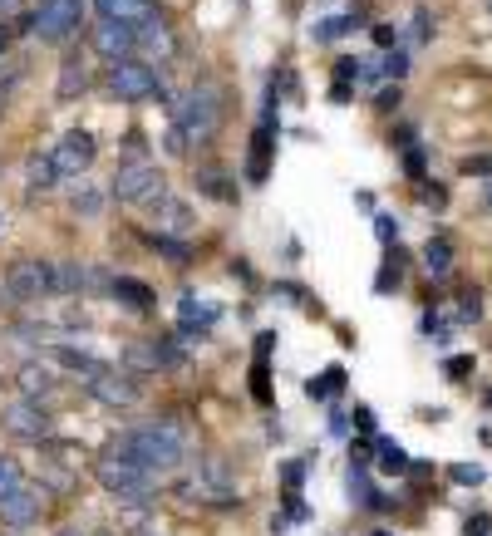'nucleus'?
Returning a JSON list of instances; mask_svg holds the SVG:
<instances>
[{
    "label": "nucleus",
    "mask_w": 492,
    "mask_h": 536,
    "mask_svg": "<svg viewBox=\"0 0 492 536\" xmlns=\"http://www.w3.org/2000/svg\"><path fill=\"white\" fill-rule=\"evenodd\" d=\"M0 296H5V291H0ZM0 305H5V300H0Z\"/></svg>",
    "instance_id": "44"
},
{
    "label": "nucleus",
    "mask_w": 492,
    "mask_h": 536,
    "mask_svg": "<svg viewBox=\"0 0 492 536\" xmlns=\"http://www.w3.org/2000/svg\"><path fill=\"white\" fill-rule=\"evenodd\" d=\"M84 389H89L99 404H109V409H133V404H138V384H133V379H123L114 364H109L104 374L84 379Z\"/></svg>",
    "instance_id": "13"
},
{
    "label": "nucleus",
    "mask_w": 492,
    "mask_h": 536,
    "mask_svg": "<svg viewBox=\"0 0 492 536\" xmlns=\"http://www.w3.org/2000/svg\"><path fill=\"white\" fill-rule=\"evenodd\" d=\"M463 173H468V178H492V153H483V158H463Z\"/></svg>",
    "instance_id": "32"
},
{
    "label": "nucleus",
    "mask_w": 492,
    "mask_h": 536,
    "mask_svg": "<svg viewBox=\"0 0 492 536\" xmlns=\"http://www.w3.org/2000/svg\"><path fill=\"white\" fill-rule=\"evenodd\" d=\"M84 25V0H35V15H30V30L50 45L69 40L74 30Z\"/></svg>",
    "instance_id": "6"
},
{
    "label": "nucleus",
    "mask_w": 492,
    "mask_h": 536,
    "mask_svg": "<svg viewBox=\"0 0 492 536\" xmlns=\"http://www.w3.org/2000/svg\"><path fill=\"white\" fill-rule=\"evenodd\" d=\"M20 389H25V399L40 404L45 394H55V369H50V364H35V359L20 364Z\"/></svg>",
    "instance_id": "18"
},
{
    "label": "nucleus",
    "mask_w": 492,
    "mask_h": 536,
    "mask_svg": "<svg viewBox=\"0 0 492 536\" xmlns=\"http://www.w3.org/2000/svg\"><path fill=\"white\" fill-rule=\"evenodd\" d=\"M424 266H429L433 276H448V266H453V246L443 237H433L429 246H424Z\"/></svg>",
    "instance_id": "23"
},
{
    "label": "nucleus",
    "mask_w": 492,
    "mask_h": 536,
    "mask_svg": "<svg viewBox=\"0 0 492 536\" xmlns=\"http://www.w3.org/2000/svg\"><path fill=\"white\" fill-rule=\"evenodd\" d=\"M89 89V74H84V64L79 60H64L60 69V99H74V94H84Z\"/></svg>",
    "instance_id": "22"
},
{
    "label": "nucleus",
    "mask_w": 492,
    "mask_h": 536,
    "mask_svg": "<svg viewBox=\"0 0 492 536\" xmlns=\"http://www.w3.org/2000/svg\"><path fill=\"white\" fill-rule=\"evenodd\" d=\"M374 536H389V532H374Z\"/></svg>",
    "instance_id": "43"
},
{
    "label": "nucleus",
    "mask_w": 492,
    "mask_h": 536,
    "mask_svg": "<svg viewBox=\"0 0 492 536\" xmlns=\"http://www.w3.org/2000/svg\"><path fill=\"white\" fill-rule=\"evenodd\" d=\"M123 364H128L133 374H153V369H173V364H183V355H178L173 340H133V345L123 350Z\"/></svg>",
    "instance_id": "11"
},
{
    "label": "nucleus",
    "mask_w": 492,
    "mask_h": 536,
    "mask_svg": "<svg viewBox=\"0 0 492 536\" xmlns=\"http://www.w3.org/2000/svg\"><path fill=\"white\" fill-rule=\"evenodd\" d=\"M55 158V168H60V178H79L94 158H99V143H94V133H84V128H74V133H64L60 148L50 153Z\"/></svg>",
    "instance_id": "10"
},
{
    "label": "nucleus",
    "mask_w": 492,
    "mask_h": 536,
    "mask_svg": "<svg viewBox=\"0 0 492 536\" xmlns=\"http://www.w3.org/2000/svg\"><path fill=\"white\" fill-rule=\"evenodd\" d=\"M153 251H163V256H173V261H178V266H183L187 256H192V251H187V241H173V237H158V232H153Z\"/></svg>",
    "instance_id": "28"
},
{
    "label": "nucleus",
    "mask_w": 492,
    "mask_h": 536,
    "mask_svg": "<svg viewBox=\"0 0 492 536\" xmlns=\"http://www.w3.org/2000/svg\"><path fill=\"white\" fill-rule=\"evenodd\" d=\"M488 10H492V0H488Z\"/></svg>",
    "instance_id": "45"
},
{
    "label": "nucleus",
    "mask_w": 492,
    "mask_h": 536,
    "mask_svg": "<svg viewBox=\"0 0 492 536\" xmlns=\"http://www.w3.org/2000/svg\"><path fill=\"white\" fill-rule=\"evenodd\" d=\"M10 50V25H0V55Z\"/></svg>",
    "instance_id": "38"
},
{
    "label": "nucleus",
    "mask_w": 492,
    "mask_h": 536,
    "mask_svg": "<svg viewBox=\"0 0 492 536\" xmlns=\"http://www.w3.org/2000/svg\"><path fill=\"white\" fill-rule=\"evenodd\" d=\"M138 45H143V50H158V55H173V35H168L163 25H143V30H138Z\"/></svg>",
    "instance_id": "25"
},
{
    "label": "nucleus",
    "mask_w": 492,
    "mask_h": 536,
    "mask_svg": "<svg viewBox=\"0 0 492 536\" xmlns=\"http://www.w3.org/2000/svg\"><path fill=\"white\" fill-rule=\"evenodd\" d=\"M153 222H158V237H187L192 232V212H187V202H178V197H158L153 202Z\"/></svg>",
    "instance_id": "16"
},
{
    "label": "nucleus",
    "mask_w": 492,
    "mask_h": 536,
    "mask_svg": "<svg viewBox=\"0 0 492 536\" xmlns=\"http://www.w3.org/2000/svg\"><path fill=\"white\" fill-rule=\"evenodd\" d=\"M0 109H5V94H0Z\"/></svg>",
    "instance_id": "42"
},
{
    "label": "nucleus",
    "mask_w": 492,
    "mask_h": 536,
    "mask_svg": "<svg viewBox=\"0 0 492 536\" xmlns=\"http://www.w3.org/2000/svg\"><path fill=\"white\" fill-rule=\"evenodd\" d=\"M40 512H45V492L30 482H20L15 492L0 497V522H10V527H30V522H40Z\"/></svg>",
    "instance_id": "12"
},
{
    "label": "nucleus",
    "mask_w": 492,
    "mask_h": 536,
    "mask_svg": "<svg viewBox=\"0 0 492 536\" xmlns=\"http://www.w3.org/2000/svg\"><path fill=\"white\" fill-rule=\"evenodd\" d=\"M0 428L10 438H25V443H45L50 438V414L35 404V399H10L0 409Z\"/></svg>",
    "instance_id": "9"
},
{
    "label": "nucleus",
    "mask_w": 492,
    "mask_h": 536,
    "mask_svg": "<svg viewBox=\"0 0 492 536\" xmlns=\"http://www.w3.org/2000/svg\"><path fill=\"white\" fill-rule=\"evenodd\" d=\"M483 315V291H463V305H458V320H478Z\"/></svg>",
    "instance_id": "31"
},
{
    "label": "nucleus",
    "mask_w": 492,
    "mask_h": 536,
    "mask_svg": "<svg viewBox=\"0 0 492 536\" xmlns=\"http://www.w3.org/2000/svg\"><path fill=\"white\" fill-rule=\"evenodd\" d=\"M89 40H94V50H99L109 64L133 60V50H138V30H128V25H109V20H99Z\"/></svg>",
    "instance_id": "14"
},
{
    "label": "nucleus",
    "mask_w": 492,
    "mask_h": 536,
    "mask_svg": "<svg viewBox=\"0 0 492 536\" xmlns=\"http://www.w3.org/2000/svg\"><path fill=\"white\" fill-rule=\"evenodd\" d=\"M178 492H183L187 502H212V507H232V502H237L232 473H227L222 458H197V473L187 477Z\"/></svg>",
    "instance_id": "5"
},
{
    "label": "nucleus",
    "mask_w": 492,
    "mask_h": 536,
    "mask_svg": "<svg viewBox=\"0 0 492 536\" xmlns=\"http://www.w3.org/2000/svg\"><path fill=\"white\" fill-rule=\"evenodd\" d=\"M109 89L119 94L123 104H143V99L158 94V74H153V64L143 60H119L109 64Z\"/></svg>",
    "instance_id": "8"
},
{
    "label": "nucleus",
    "mask_w": 492,
    "mask_h": 536,
    "mask_svg": "<svg viewBox=\"0 0 492 536\" xmlns=\"http://www.w3.org/2000/svg\"><path fill=\"white\" fill-rule=\"evenodd\" d=\"M374 453H379V468H384V473H409V453H404L394 438H374Z\"/></svg>",
    "instance_id": "21"
},
{
    "label": "nucleus",
    "mask_w": 492,
    "mask_h": 536,
    "mask_svg": "<svg viewBox=\"0 0 492 536\" xmlns=\"http://www.w3.org/2000/svg\"><path fill=\"white\" fill-rule=\"evenodd\" d=\"M453 482H463V487H478V482H483V468H478V463H458V468H453Z\"/></svg>",
    "instance_id": "33"
},
{
    "label": "nucleus",
    "mask_w": 492,
    "mask_h": 536,
    "mask_svg": "<svg viewBox=\"0 0 492 536\" xmlns=\"http://www.w3.org/2000/svg\"><path fill=\"white\" fill-rule=\"evenodd\" d=\"M114 300H123L128 310H153V291L143 286V281H128V276H114Z\"/></svg>",
    "instance_id": "19"
},
{
    "label": "nucleus",
    "mask_w": 492,
    "mask_h": 536,
    "mask_svg": "<svg viewBox=\"0 0 492 536\" xmlns=\"http://www.w3.org/2000/svg\"><path fill=\"white\" fill-rule=\"evenodd\" d=\"M109 192L128 202V207H153L158 197H168V187H163V173H158V163H148V158H133V163H123L114 182H109Z\"/></svg>",
    "instance_id": "4"
},
{
    "label": "nucleus",
    "mask_w": 492,
    "mask_h": 536,
    "mask_svg": "<svg viewBox=\"0 0 492 536\" xmlns=\"http://www.w3.org/2000/svg\"><path fill=\"white\" fill-rule=\"evenodd\" d=\"M404 168H409L414 178H424V153H419V148H409V158H404Z\"/></svg>",
    "instance_id": "37"
},
{
    "label": "nucleus",
    "mask_w": 492,
    "mask_h": 536,
    "mask_svg": "<svg viewBox=\"0 0 492 536\" xmlns=\"http://www.w3.org/2000/svg\"><path fill=\"white\" fill-rule=\"evenodd\" d=\"M25 178H30V192H50V187L60 182V168H55V158H40V153H35V158L25 163Z\"/></svg>",
    "instance_id": "20"
},
{
    "label": "nucleus",
    "mask_w": 492,
    "mask_h": 536,
    "mask_svg": "<svg viewBox=\"0 0 492 536\" xmlns=\"http://www.w3.org/2000/svg\"><path fill=\"white\" fill-rule=\"evenodd\" d=\"M374 232H379V241H394L399 237V222L394 217H374Z\"/></svg>",
    "instance_id": "35"
},
{
    "label": "nucleus",
    "mask_w": 492,
    "mask_h": 536,
    "mask_svg": "<svg viewBox=\"0 0 492 536\" xmlns=\"http://www.w3.org/2000/svg\"><path fill=\"white\" fill-rule=\"evenodd\" d=\"M94 477H99V487H104L109 497H119V502H148V497H153V487H158V477L148 473V468H138V463L119 458L114 448L94 463Z\"/></svg>",
    "instance_id": "2"
},
{
    "label": "nucleus",
    "mask_w": 492,
    "mask_h": 536,
    "mask_svg": "<svg viewBox=\"0 0 492 536\" xmlns=\"http://www.w3.org/2000/svg\"><path fill=\"white\" fill-rule=\"evenodd\" d=\"M217 123H222V89H212V84H197V89H187L183 104H178V133H183V143H207L212 133H217Z\"/></svg>",
    "instance_id": "3"
},
{
    "label": "nucleus",
    "mask_w": 492,
    "mask_h": 536,
    "mask_svg": "<svg viewBox=\"0 0 492 536\" xmlns=\"http://www.w3.org/2000/svg\"><path fill=\"white\" fill-rule=\"evenodd\" d=\"M483 207H488V212H492V182H488V187H483Z\"/></svg>",
    "instance_id": "39"
},
{
    "label": "nucleus",
    "mask_w": 492,
    "mask_h": 536,
    "mask_svg": "<svg viewBox=\"0 0 492 536\" xmlns=\"http://www.w3.org/2000/svg\"><path fill=\"white\" fill-rule=\"evenodd\" d=\"M404 69H409V60H404V55H399V50H394V55H389V60H384V74H389V79H399V74H404Z\"/></svg>",
    "instance_id": "36"
},
{
    "label": "nucleus",
    "mask_w": 492,
    "mask_h": 536,
    "mask_svg": "<svg viewBox=\"0 0 492 536\" xmlns=\"http://www.w3.org/2000/svg\"><path fill=\"white\" fill-rule=\"evenodd\" d=\"M60 536H89V532H79V527H64V532Z\"/></svg>",
    "instance_id": "41"
},
{
    "label": "nucleus",
    "mask_w": 492,
    "mask_h": 536,
    "mask_svg": "<svg viewBox=\"0 0 492 536\" xmlns=\"http://www.w3.org/2000/svg\"><path fill=\"white\" fill-rule=\"evenodd\" d=\"M443 374H448V379H463V374H473V359H468V355L448 359V364H443Z\"/></svg>",
    "instance_id": "34"
},
{
    "label": "nucleus",
    "mask_w": 492,
    "mask_h": 536,
    "mask_svg": "<svg viewBox=\"0 0 492 536\" xmlns=\"http://www.w3.org/2000/svg\"><path fill=\"white\" fill-rule=\"evenodd\" d=\"M99 207H104L99 192H74V212H79V217H99Z\"/></svg>",
    "instance_id": "30"
},
{
    "label": "nucleus",
    "mask_w": 492,
    "mask_h": 536,
    "mask_svg": "<svg viewBox=\"0 0 492 536\" xmlns=\"http://www.w3.org/2000/svg\"><path fill=\"white\" fill-rule=\"evenodd\" d=\"M340 379H345L340 369H325L320 379H310V384H306V394H310V399H325V394H335V389H340Z\"/></svg>",
    "instance_id": "26"
},
{
    "label": "nucleus",
    "mask_w": 492,
    "mask_h": 536,
    "mask_svg": "<svg viewBox=\"0 0 492 536\" xmlns=\"http://www.w3.org/2000/svg\"><path fill=\"white\" fill-rule=\"evenodd\" d=\"M355 25V15H335V20H325L320 30H315V40H335V35H345Z\"/></svg>",
    "instance_id": "29"
},
{
    "label": "nucleus",
    "mask_w": 492,
    "mask_h": 536,
    "mask_svg": "<svg viewBox=\"0 0 492 536\" xmlns=\"http://www.w3.org/2000/svg\"><path fill=\"white\" fill-rule=\"evenodd\" d=\"M266 153H271V123L256 128V148H251V182L266 178Z\"/></svg>",
    "instance_id": "24"
},
{
    "label": "nucleus",
    "mask_w": 492,
    "mask_h": 536,
    "mask_svg": "<svg viewBox=\"0 0 492 536\" xmlns=\"http://www.w3.org/2000/svg\"><path fill=\"white\" fill-rule=\"evenodd\" d=\"M50 291H55V296L89 291V266H79V261H50Z\"/></svg>",
    "instance_id": "17"
},
{
    "label": "nucleus",
    "mask_w": 492,
    "mask_h": 536,
    "mask_svg": "<svg viewBox=\"0 0 492 536\" xmlns=\"http://www.w3.org/2000/svg\"><path fill=\"white\" fill-rule=\"evenodd\" d=\"M15 10V0H0V15H10Z\"/></svg>",
    "instance_id": "40"
},
{
    "label": "nucleus",
    "mask_w": 492,
    "mask_h": 536,
    "mask_svg": "<svg viewBox=\"0 0 492 536\" xmlns=\"http://www.w3.org/2000/svg\"><path fill=\"white\" fill-rule=\"evenodd\" d=\"M114 453L128 458V463H138V468H148L153 477H163L187 458V428L183 423H168V418L143 423V428H128L119 443H114Z\"/></svg>",
    "instance_id": "1"
},
{
    "label": "nucleus",
    "mask_w": 492,
    "mask_h": 536,
    "mask_svg": "<svg viewBox=\"0 0 492 536\" xmlns=\"http://www.w3.org/2000/svg\"><path fill=\"white\" fill-rule=\"evenodd\" d=\"M20 482H25V477H20V463H15L10 453H0V497H5V492H15Z\"/></svg>",
    "instance_id": "27"
},
{
    "label": "nucleus",
    "mask_w": 492,
    "mask_h": 536,
    "mask_svg": "<svg viewBox=\"0 0 492 536\" xmlns=\"http://www.w3.org/2000/svg\"><path fill=\"white\" fill-rule=\"evenodd\" d=\"M5 296L10 300H50V261H40V256H20V261H10V271H5Z\"/></svg>",
    "instance_id": "7"
},
{
    "label": "nucleus",
    "mask_w": 492,
    "mask_h": 536,
    "mask_svg": "<svg viewBox=\"0 0 492 536\" xmlns=\"http://www.w3.org/2000/svg\"><path fill=\"white\" fill-rule=\"evenodd\" d=\"M99 20L128 25V30H143V25L158 20V0H99Z\"/></svg>",
    "instance_id": "15"
}]
</instances>
